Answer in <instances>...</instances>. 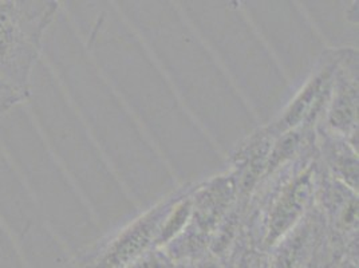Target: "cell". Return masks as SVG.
I'll list each match as a JSON object with an SVG mask.
<instances>
[{"instance_id":"obj_1","label":"cell","mask_w":359,"mask_h":268,"mask_svg":"<svg viewBox=\"0 0 359 268\" xmlns=\"http://www.w3.org/2000/svg\"><path fill=\"white\" fill-rule=\"evenodd\" d=\"M51 1L0 0V75L25 97L42 35L57 10Z\"/></svg>"},{"instance_id":"obj_4","label":"cell","mask_w":359,"mask_h":268,"mask_svg":"<svg viewBox=\"0 0 359 268\" xmlns=\"http://www.w3.org/2000/svg\"><path fill=\"white\" fill-rule=\"evenodd\" d=\"M201 268H217L215 264H210V263H208V264H204V266H201Z\"/></svg>"},{"instance_id":"obj_2","label":"cell","mask_w":359,"mask_h":268,"mask_svg":"<svg viewBox=\"0 0 359 268\" xmlns=\"http://www.w3.org/2000/svg\"><path fill=\"white\" fill-rule=\"evenodd\" d=\"M27 97H25L22 93L10 86L0 75V117L8 112L13 106L26 101Z\"/></svg>"},{"instance_id":"obj_3","label":"cell","mask_w":359,"mask_h":268,"mask_svg":"<svg viewBox=\"0 0 359 268\" xmlns=\"http://www.w3.org/2000/svg\"><path fill=\"white\" fill-rule=\"evenodd\" d=\"M132 268H164L161 266V263L158 260H148V262H144V263H140L135 267Z\"/></svg>"}]
</instances>
